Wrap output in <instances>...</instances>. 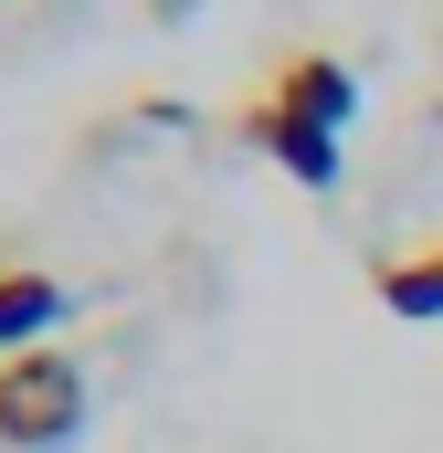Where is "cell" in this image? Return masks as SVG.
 Segmentation results:
<instances>
[{
  "instance_id": "6da1fadb",
  "label": "cell",
  "mask_w": 443,
  "mask_h": 453,
  "mask_svg": "<svg viewBox=\"0 0 443 453\" xmlns=\"http://www.w3.org/2000/svg\"><path fill=\"white\" fill-rule=\"evenodd\" d=\"M74 433H85V358L11 348L0 358V453H74Z\"/></svg>"
},
{
  "instance_id": "7a4b0ae2",
  "label": "cell",
  "mask_w": 443,
  "mask_h": 453,
  "mask_svg": "<svg viewBox=\"0 0 443 453\" xmlns=\"http://www.w3.org/2000/svg\"><path fill=\"white\" fill-rule=\"evenodd\" d=\"M243 137H253L296 190H338V169H348V137H328L317 116H296L285 96H243Z\"/></svg>"
},
{
  "instance_id": "3957f363",
  "label": "cell",
  "mask_w": 443,
  "mask_h": 453,
  "mask_svg": "<svg viewBox=\"0 0 443 453\" xmlns=\"http://www.w3.org/2000/svg\"><path fill=\"white\" fill-rule=\"evenodd\" d=\"M264 96H285V106H296V116H317L328 137H348V116H359V74H348L338 53H285Z\"/></svg>"
},
{
  "instance_id": "277c9868",
  "label": "cell",
  "mask_w": 443,
  "mask_h": 453,
  "mask_svg": "<svg viewBox=\"0 0 443 453\" xmlns=\"http://www.w3.org/2000/svg\"><path fill=\"white\" fill-rule=\"evenodd\" d=\"M64 306H74V296H64L43 264H0V358H11V348H53Z\"/></svg>"
},
{
  "instance_id": "5b68a950",
  "label": "cell",
  "mask_w": 443,
  "mask_h": 453,
  "mask_svg": "<svg viewBox=\"0 0 443 453\" xmlns=\"http://www.w3.org/2000/svg\"><path fill=\"white\" fill-rule=\"evenodd\" d=\"M369 296H380L391 317H412V327H443V232L412 242V253H380V264H369Z\"/></svg>"
},
{
  "instance_id": "8992f818",
  "label": "cell",
  "mask_w": 443,
  "mask_h": 453,
  "mask_svg": "<svg viewBox=\"0 0 443 453\" xmlns=\"http://www.w3.org/2000/svg\"><path fill=\"white\" fill-rule=\"evenodd\" d=\"M433 116H443V106H433Z\"/></svg>"
}]
</instances>
